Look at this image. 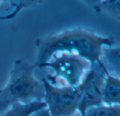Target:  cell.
<instances>
[{"mask_svg":"<svg viewBox=\"0 0 120 116\" xmlns=\"http://www.w3.org/2000/svg\"><path fill=\"white\" fill-rule=\"evenodd\" d=\"M0 2H1V1H0Z\"/></svg>","mask_w":120,"mask_h":116,"instance_id":"cell-12","label":"cell"},{"mask_svg":"<svg viewBox=\"0 0 120 116\" xmlns=\"http://www.w3.org/2000/svg\"><path fill=\"white\" fill-rule=\"evenodd\" d=\"M93 8L96 12L105 11L117 20H120V0L98 1Z\"/></svg>","mask_w":120,"mask_h":116,"instance_id":"cell-9","label":"cell"},{"mask_svg":"<svg viewBox=\"0 0 120 116\" xmlns=\"http://www.w3.org/2000/svg\"><path fill=\"white\" fill-rule=\"evenodd\" d=\"M43 101H35L28 104L16 103L2 113V116H31L35 112L44 109Z\"/></svg>","mask_w":120,"mask_h":116,"instance_id":"cell-8","label":"cell"},{"mask_svg":"<svg viewBox=\"0 0 120 116\" xmlns=\"http://www.w3.org/2000/svg\"><path fill=\"white\" fill-rule=\"evenodd\" d=\"M114 44L113 37L100 36L81 28L69 29L35 41L38 56L35 64L38 67L52 56L66 53L80 56L93 65L100 62L103 47H112Z\"/></svg>","mask_w":120,"mask_h":116,"instance_id":"cell-1","label":"cell"},{"mask_svg":"<svg viewBox=\"0 0 120 116\" xmlns=\"http://www.w3.org/2000/svg\"><path fill=\"white\" fill-rule=\"evenodd\" d=\"M35 68V64H30L23 58L14 61L7 84L0 89V112L16 103L43 101L45 89L42 81L34 75Z\"/></svg>","mask_w":120,"mask_h":116,"instance_id":"cell-2","label":"cell"},{"mask_svg":"<svg viewBox=\"0 0 120 116\" xmlns=\"http://www.w3.org/2000/svg\"><path fill=\"white\" fill-rule=\"evenodd\" d=\"M31 116H51L50 114L49 113L47 109L45 108L44 109H42L40 110H38L37 112H35V113H33ZM71 116H81L79 112L73 115H71Z\"/></svg>","mask_w":120,"mask_h":116,"instance_id":"cell-11","label":"cell"},{"mask_svg":"<svg viewBox=\"0 0 120 116\" xmlns=\"http://www.w3.org/2000/svg\"><path fill=\"white\" fill-rule=\"evenodd\" d=\"M100 61L109 74L120 79V46L103 47Z\"/></svg>","mask_w":120,"mask_h":116,"instance_id":"cell-6","label":"cell"},{"mask_svg":"<svg viewBox=\"0 0 120 116\" xmlns=\"http://www.w3.org/2000/svg\"><path fill=\"white\" fill-rule=\"evenodd\" d=\"M90 63L83 58L66 53H59L38 67L49 68L54 71L53 75H47V80L54 85L71 87L78 86L82 82L84 76L90 68Z\"/></svg>","mask_w":120,"mask_h":116,"instance_id":"cell-3","label":"cell"},{"mask_svg":"<svg viewBox=\"0 0 120 116\" xmlns=\"http://www.w3.org/2000/svg\"><path fill=\"white\" fill-rule=\"evenodd\" d=\"M45 89L43 102L51 116H71L78 112L83 92L82 82L78 86L54 85L42 79Z\"/></svg>","mask_w":120,"mask_h":116,"instance_id":"cell-4","label":"cell"},{"mask_svg":"<svg viewBox=\"0 0 120 116\" xmlns=\"http://www.w3.org/2000/svg\"><path fill=\"white\" fill-rule=\"evenodd\" d=\"M103 104L120 105V79L107 73L103 90Z\"/></svg>","mask_w":120,"mask_h":116,"instance_id":"cell-7","label":"cell"},{"mask_svg":"<svg viewBox=\"0 0 120 116\" xmlns=\"http://www.w3.org/2000/svg\"><path fill=\"white\" fill-rule=\"evenodd\" d=\"M85 116H120V105H106L89 108Z\"/></svg>","mask_w":120,"mask_h":116,"instance_id":"cell-10","label":"cell"},{"mask_svg":"<svg viewBox=\"0 0 120 116\" xmlns=\"http://www.w3.org/2000/svg\"><path fill=\"white\" fill-rule=\"evenodd\" d=\"M107 71L100 62L91 65L90 70L84 76L82 84L83 92L78 112L85 116L89 108L103 105V90Z\"/></svg>","mask_w":120,"mask_h":116,"instance_id":"cell-5","label":"cell"}]
</instances>
